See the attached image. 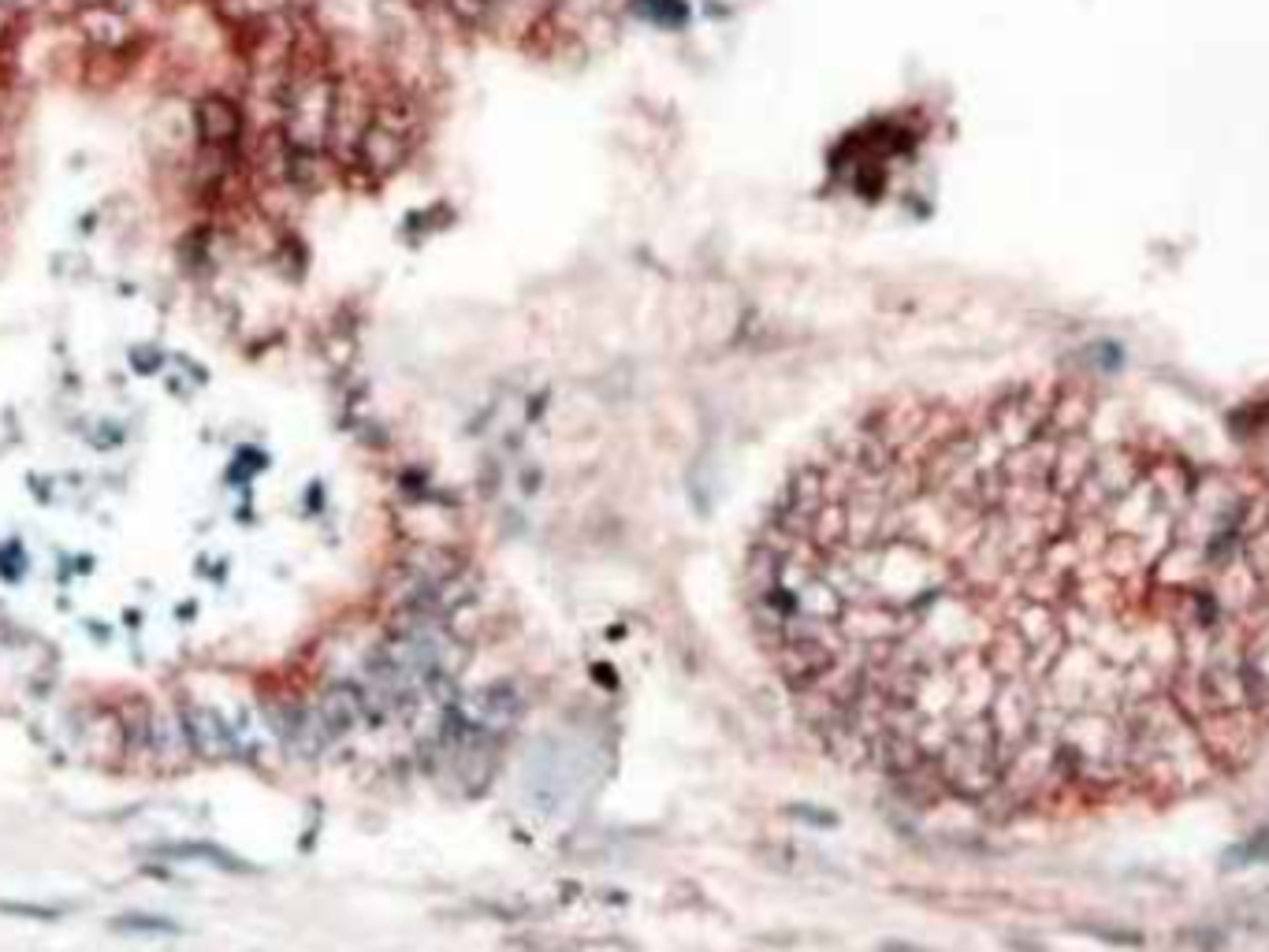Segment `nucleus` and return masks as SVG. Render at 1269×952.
Here are the masks:
<instances>
[{
	"label": "nucleus",
	"mask_w": 1269,
	"mask_h": 952,
	"mask_svg": "<svg viewBox=\"0 0 1269 952\" xmlns=\"http://www.w3.org/2000/svg\"><path fill=\"white\" fill-rule=\"evenodd\" d=\"M1262 859H1269V830L1251 833V841H1240L1236 848H1228L1225 863L1228 867H1251V863H1262Z\"/></svg>",
	"instance_id": "f257e3e1"
},
{
	"label": "nucleus",
	"mask_w": 1269,
	"mask_h": 952,
	"mask_svg": "<svg viewBox=\"0 0 1269 952\" xmlns=\"http://www.w3.org/2000/svg\"><path fill=\"white\" fill-rule=\"evenodd\" d=\"M112 930H120V934H176V923L153 919V915H120V919H112Z\"/></svg>",
	"instance_id": "f03ea898"
}]
</instances>
